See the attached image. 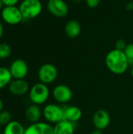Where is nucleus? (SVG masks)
I'll return each mask as SVG.
<instances>
[{"label": "nucleus", "instance_id": "1", "mask_svg": "<svg viewBox=\"0 0 133 134\" xmlns=\"http://www.w3.org/2000/svg\"><path fill=\"white\" fill-rule=\"evenodd\" d=\"M105 64L111 73L118 75L125 74L130 66L124 51L116 49L107 53L105 57Z\"/></svg>", "mask_w": 133, "mask_h": 134}, {"label": "nucleus", "instance_id": "2", "mask_svg": "<svg viewBox=\"0 0 133 134\" xmlns=\"http://www.w3.org/2000/svg\"><path fill=\"white\" fill-rule=\"evenodd\" d=\"M19 9L24 20H32L38 16L42 11V4L40 0H23Z\"/></svg>", "mask_w": 133, "mask_h": 134}, {"label": "nucleus", "instance_id": "3", "mask_svg": "<svg viewBox=\"0 0 133 134\" xmlns=\"http://www.w3.org/2000/svg\"><path fill=\"white\" fill-rule=\"evenodd\" d=\"M29 99L32 104L42 105L47 102L49 98L50 91L48 85L38 82L33 85L29 90Z\"/></svg>", "mask_w": 133, "mask_h": 134}, {"label": "nucleus", "instance_id": "4", "mask_svg": "<svg viewBox=\"0 0 133 134\" xmlns=\"http://www.w3.org/2000/svg\"><path fill=\"white\" fill-rule=\"evenodd\" d=\"M42 116L46 122L55 125L64 119V108L57 104H48L42 109Z\"/></svg>", "mask_w": 133, "mask_h": 134}, {"label": "nucleus", "instance_id": "5", "mask_svg": "<svg viewBox=\"0 0 133 134\" xmlns=\"http://www.w3.org/2000/svg\"><path fill=\"white\" fill-rule=\"evenodd\" d=\"M58 77V70L52 64L46 63L42 64L38 71V78L40 82L49 85L54 82Z\"/></svg>", "mask_w": 133, "mask_h": 134}, {"label": "nucleus", "instance_id": "6", "mask_svg": "<svg viewBox=\"0 0 133 134\" xmlns=\"http://www.w3.org/2000/svg\"><path fill=\"white\" fill-rule=\"evenodd\" d=\"M1 18L7 24L16 25L24 20L21 12L16 5L4 6L1 10Z\"/></svg>", "mask_w": 133, "mask_h": 134}, {"label": "nucleus", "instance_id": "7", "mask_svg": "<svg viewBox=\"0 0 133 134\" xmlns=\"http://www.w3.org/2000/svg\"><path fill=\"white\" fill-rule=\"evenodd\" d=\"M52 96L57 103L67 104L72 100L73 92L67 85L59 84L53 89Z\"/></svg>", "mask_w": 133, "mask_h": 134}, {"label": "nucleus", "instance_id": "8", "mask_svg": "<svg viewBox=\"0 0 133 134\" xmlns=\"http://www.w3.org/2000/svg\"><path fill=\"white\" fill-rule=\"evenodd\" d=\"M48 11L56 17H64L69 12V7L64 0H48Z\"/></svg>", "mask_w": 133, "mask_h": 134}, {"label": "nucleus", "instance_id": "9", "mask_svg": "<svg viewBox=\"0 0 133 134\" xmlns=\"http://www.w3.org/2000/svg\"><path fill=\"white\" fill-rule=\"evenodd\" d=\"M9 71L14 79H24L28 74V65L22 59L14 60L9 68Z\"/></svg>", "mask_w": 133, "mask_h": 134}, {"label": "nucleus", "instance_id": "10", "mask_svg": "<svg viewBox=\"0 0 133 134\" xmlns=\"http://www.w3.org/2000/svg\"><path fill=\"white\" fill-rule=\"evenodd\" d=\"M111 115L109 112L104 109L97 110L92 116V124L96 130H104L107 129L111 124Z\"/></svg>", "mask_w": 133, "mask_h": 134}, {"label": "nucleus", "instance_id": "11", "mask_svg": "<svg viewBox=\"0 0 133 134\" xmlns=\"http://www.w3.org/2000/svg\"><path fill=\"white\" fill-rule=\"evenodd\" d=\"M24 134H53V126L44 122L31 123L25 128Z\"/></svg>", "mask_w": 133, "mask_h": 134}, {"label": "nucleus", "instance_id": "12", "mask_svg": "<svg viewBox=\"0 0 133 134\" xmlns=\"http://www.w3.org/2000/svg\"><path fill=\"white\" fill-rule=\"evenodd\" d=\"M9 91L14 96H24L29 92V84L25 79L12 80L8 86Z\"/></svg>", "mask_w": 133, "mask_h": 134}, {"label": "nucleus", "instance_id": "13", "mask_svg": "<svg viewBox=\"0 0 133 134\" xmlns=\"http://www.w3.org/2000/svg\"><path fill=\"white\" fill-rule=\"evenodd\" d=\"M75 123L63 119L53 126V134H74Z\"/></svg>", "mask_w": 133, "mask_h": 134}, {"label": "nucleus", "instance_id": "14", "mask_svg": "<svg viewBox=\"0 0 133 134\" xmlns=\"http://www.w3.org/2000/svg\"><path fill=\"white\" fill-rule=\"evenodd\" d=\"M82 118V111L80 108L74 105L64 108V119L76 123Z\"/></svg>", "mask_w": 133, "mask_h": 134}, {"label": "nucleus", "instance_id": "15", "mask_svg": "<svg viewBox=\"0 0 133 134\" xmlns=\"http://www.w3.org/2000/svg\"><path fill=\"white\" fill-rule=\"evenodd\" d=\"M25 116L27 120L31 122V124L38 122L42 116V110L40 108L39 105L32 104L27 108Z\"/></svg>", "mask_w": 133, "mask_h": 134}, {"label": "nucleus", "instance_id": "16", "mask_svg": "<svg viewBox=\"0 0 133 134\" xmlns=\"http://www.w3.org/2000/svg\"><path fill=\"white\" fill-rule=\"evenodd\" d=\"M65 34L70 38H77L82 31L81 24L78 21L75 20H71L67 21L65 24Z\"/></svg>", "mask_w": 133, "mask_h": 134}, {"label": "nucleus", "instance_id": "17", "mask_svg": "<svg viewBox=\"0 0 133 134\" xmlns=\"http://www.w3.org/2000/svg\"><path fill=\"white\" fill-rule=\"evenodd\" d=\"M25 128L18 121H11L7 124L2 134H24Z\"/></svg>", "mask_w": 133, "mask_h": 134}, {"label": "nucleus", "instance_id": "18", "mask_svg": "<svg viewBox=\"0 0 133 134\" xmlns=\"http://www.w3.org/2000/svg\"><path fill=\"white\" fill-rule=\"evenodd\" d=\"M12 79L13 77L9 69L5 67H0V90L9 86Z\"/></svg>", "mask_w": 133, "mask_h": 134}, {"label": "nucleus", "instance_id": "19", "mask_svg": "<svg viewBox=\"0 0 133 134\" xmlns=\"http://www.w3.org/2000/svg\"><path fill=\"white\" fill-rule=\"evenodd\" d=\"M12 49L7 43H0V60H5L10 57Z\"/></svg>", "mask_w": 133, "mask_h": 134}, {"label": "nucleus", "instance_id": "20", "mask_svg": "<svg viewBox=\"0 0 133 134\" xmlns=\"http://www.w3.org/2000/svg\"><path fill=\"white\" fill-rule=\"evenodd\" d=\"M12 121V115L8 111H2L0 112V126H6Z\"/></svg>", "mask_w": 133, "mask_h": 134}, {"label": "nucleus", "instance_id": "21", "mask_svg": "<svg viewBox=\"0 0 133 134\" xmlns=\"http://www.w3.org/2000/svg\"><path fill=\"white\" fill-rule=\"evenodd\" d=\"M125 54L127 57L129 65H133V43L128 44L124 50Z\"/></svg>", "mask_w": 133, "mask_h": 134}, {"label": "nucleus", "instance_id": "22", "mask_svg": "<svg viewBox=\"0 0 133 134\" xmlns=\"http://www.w3.org/2000/svg\"><path fill=\"white\" fill-rule=\"evenodd\" d=\"M127 45L128 44L126 43V42L124 39H118L115 43V49L121 50V51H124L125 49L126 48Z\"/></svg>", "mask_w": 133, "mask_h": 134}, {"label": "nucleus", "instance_id": "23", "mask_svg": "<svg viewBox=\"0 0 133 134\" xmlns=\"http://www.w3.org/2000/svg\"><path fill=\"white\" fill-rule=\"evenodd\" d=\"M100 2H101V0H85L86 5L89 8H92V9L97 7L100 5Z\"/></svg>", "mask_w": 133, "mask_h": 134}, {"label": "nucleus", "instance_id": "24", "mask_svg": "<svg viewBox=\"0 0 133 134\" xmlns=\"http://www.w3.org/2000/svg\"><path fill=\"white\" fill-rule=\"evenodd\" d=\"M4 6H15L19 2V0H2Z\"/></svg>", "mask_w": 133, "mask_h": 134}, {"label": "nucleus", "instance_id": "25", "mask_svg": "<svg viewBox=\"0 0 133 134\" xmlns=\"http://www.w3.org/2000/svg\"><path fill=\"white\" fill-rule=\"evenodd\" d=\"M3 34H4V27H3V24H2V23L0 21V39L2 38V36H3Z\"/></svg>", "mask_w": 133, "mask_h": 134}, {"label": "nucleus", "instance_id": "26", "mask_svg": "<svg viewBox=\"0 0 133 134\" xmlns=\"http://www.w3.org/2000/svg\"><path fill=\"white\" fill-rule=\"evenodd\" d=\"M90 134H103V131L102 130H94L92 133Z\"/></svg>", "mask_w": 133, "mask_h": 134}, {"label": "nucleus", "instance_id": "27", "mask_svg": "<svg viewBox=\"0 0 133 134\" xmlns=\"http://www.w3.org/2000/svg\"><path fill=\"white\" fill-rule=\"evenodd\" d=\"M3 108H4V104H3L2 100L0 98V112H1L2 111H3Z\"/></svg>", "mask_w": 133, "mask_h": 134}, {"label": "nucleus", "instance_id": "28", "mask_svg": "<svg viewBox=\"0 0 133 134\" xmlns=\"http://www.w3.org/2000/svg\"><path fill=\"white\" fill-rule=\"evenodd\" d=\"M126 8H127L128 9H133V2H130V3L126 6Z\"/></svg>", "mask_w": 133, "mask_h": 134}, {"label": "nucleus", "instance_id": "29", "mask_svg": "<svg viewBox=\"0 0 133 134\" xmlns=\"http://www.w3.org/2000/svg\"><path fill=\"white\" fill-rule=\"evenodd\" d=\"M4 7V5H3V3H2V0H0V11L2 9V8Z\"/></svg>", "mask_w": 133, "mask_h": 134}, {"label": "nucleus", "instance_id": "30", "mask_svg": "<svg viewBox=\"0 0 133 134\" xmlns=\"http://www.w3.org/2000/svg\"><path fill=\"white\" fill-rule=\"evenodd\" d=\"M72 2H76V3H78V2H82V0H71Z\"/></svg>", "mask_w": 133, "mask_h": 134}, {"label": "nucleus", "instance_id": "31", "mask_svg": "<svg viewBox=\"0 0 133 134\" xmlns=\"http://www.w3.org/2000/svg\"><path fill=\"white\" fill-rule=\"evenodd\" d=\"M131 75H132V76L133 78V67L132 68V70H131Z\"/></svg>", "mask_w": 133, "mask_h": 134}, {"label": "nucleus", "instance_id": "32", "mask_svg": "<svg viewBox=\"0 0 133 134\" xmlns=\"http://www.w3.org/2000/svg\"><path fill=\"white\" fill-rule=\"evenodd\" d=\"M0 132H1V126H0Z\"/></svg>", "mask_w": 133, "mask_h": 134}]
</instances>
